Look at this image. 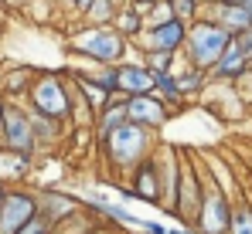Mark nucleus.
Returning <instances> with one entry per match:
<instances>
[{
	"mask_svg": "<svg viewBox=\"0 0 252 234\" xmlns=\"http://www.w3.org/2000/svg\"><path fill=\"white\" fill-rule=\"evenodd\" d=\"M228 234H252V207H232V221H228Z\"/></svg>",
	"mask_w": 252,
	"mask_h": 234,
	"instance_id": "obj_24",
	"label": "nucleus"
},
{
	"mask_svg": "<svg viewBox=\"0 0 252 234\" xmlns=\"http://www.w3.org/2000/svg\"><path fill=\"white\" fill-rule=\"evenodd\" d=\"M31 78H34V68H28V65H14V68H7L3 78H0V95L21 102V99L28 95V88H31Z\"/></svg>",
	"mask_w": 252,
	"mask_h": 234,
	"instance_id": "obj_16",
	"label": "nucleus"
},
{
	"mask_svg": "<svg viewBox=\"0 0 252 234\" xmlns=\"http://www.w3.org/2000/svg\"><path fill=\"white\" fill-rule=\"evenodd\" d=\"M0 3H3L7 10H21V7H28L31 0H0Z\"/></svg>",
	"mask_w": 252,
	"mask_h": 234,
	"instance_id": "obj_28",
	"label": "nucleus"
},
{
	"mask_svg": "<svg viewBox=\"0 0 252 234\" xmlns=\"http://www.w3.org/2000/svg\"><path fill=\"white\" fill-rule=\"evenodd\" d=\"M126 183H129V190H133V197H136L140 204H154V207H160V183H157L154 156L140 159V163L126 173Z\"/></svg>",
	"mask_w": 252,
	"mask_h": 234,
	"instance_id": "obj_12",
	"label": "nucleus"
},
{
	"mask_svg": "<svg viewBox=\"0 0 252 234\" xmlns=\"http://www.w3.org/2000/svg\"><path fill=\"white\" fill-rule=\"evenodd\" d=\"M89 3H92V0H75V10H72V17H82L85 10H89Z\"/></svg>",
	"mask_w": 252,
	"mask_h": 234,
	"instance_id": "obj_29",
	"label": "nucleus"
},
{
	"mask_svg": "<svg viewBox=\"0 0 252 234\" xmlns=\"http://www.w3.org/2000/svg\"><path fill=\"white\" fill-rule=\"evenodd\" d=\"M3 187H7V183H3V180H0V194H3Z\"/></svg>",
	"mask_w": 252,
	"mask_h": 234,
	"instance_id": "obj_33",
	"label": "nucleus"
},
{
	"mask_svg": "<svg viewBox=\"0 0 252 234\" xmlns=\"http://www.w3.org/2000/svg\"><path fill=\"white\" fill-rule=\"evenodd\" d=\"M120 3H123V0H92L89 10L79 17V24H109Z\"/></svg>",
	"mask_w": 252,
	"mask_h": 234,
	"instance_id": "obj_21",
	"label": "nucleus"
},
{
	"mask_svg": "<svg viewBox=\"0 0 252 234\" xmlns=\"http://www.w3.org/2000/svg\"><path fill=\"white\" fill-rule=\"evenodd\" d=\"M85 234H109V231H106V228H99V224H95V228H92V231H85Z\"/></svg>",
	"mask_w": 252,
	"mask_h": 234,
	"instance_id": "obj_32",
	"label": "nucleus"
},
{
	"mask_svg": "<svg viewBox=\"0 0 252 234\" xmlns=\"http://www.w3.org/2000/svg\"><path fill=\"white\" fill-rule=\"evenodd\" d=\"M0 150L21 156H38L28 105L17 102V99H3V95H0Z\"/></svg>",
	"mask_w": 252,
	"mask_h": 234,
	"instance_id": "obj_5",
	"label": "nucleus"
},
{
	"mask_svg": "<svg viewBox=\"0 0 252 234\" xmlns=\"http://www.w3.org/2000/svg\"><path fill=\"white\" fill-rule=\"evenodd\" d=\"M17 234H51V221L44 217V214H34L28 224H21V231Z\"/></svg>",
	"mask_w": 252,
	"mask_h": 234,
	"instance_id": "obj_25",
	"label": "nucleus"
},
{
	"mask_svg": "<svg viewBox=\"0 0 252 234\" xmlns=\"http://www.w3.org/2000/svg\"><path fill=\"white\" fill-rule=\"evenodd\" d=\"M154 146H157V129H147L140 122H129V119L99 139V153H102L106 170L113 177H123V180L140 159L154 153Z\"/></svg>",
	"mask_w": 252,
	"mask_h": 234,
	"instance_id": "obj_1",
	"label": "nucleus"
},
{
	"mask_svg": "<svg viewBox=\"0 0 252 234\" xmlns=\"http://www.w3.org/2000/svg\"><path fill=\"white\" fill-rule=\"evenodd\" d=\"M167 234H194V228H188V224H181V228H167Z\"/></svg>",
	"mask_w": 252,
	"mask_h": 234,
	"instance_id": "obj_31",
	"label": "nucleus"
},
{
	"mask_svg": "<svg viewBox=\"0 0 252 234\" xmlns=\"http://www.w3.org/2000/svg\"><path fill=\"white\" fill-rule=\"evenodd\" d=\"M154 92L164 99V105H181L184 102V95L174 81V72H154Z\"/></svg>",
	"mask_w": 252,
	"mask_h": 234,
	"instance_id": "obj_20",
	"label": "nucleus"
},
{
	"mask_svg": "<svg viewBox=\"0 0 252 234\" xmlns=\"http://www.w3.org/2000/svg\"><path fill=\"white\" fill-rule=\"evenodd\" d=\"M184 38H188V24L177 21V17H170L164 24L143 27V31L136 34V44H140V51H177V54H181Z\"/></svg>",
	"mask_w": 252,
	"mask_h": 234,
	"instance_id": "obj_10",
	"label": "nucleus"
},
{
	"mask_svg": "<svg viewBox=\"0 0 252 234\" xmlns=\"http://www.w3.org/2000/svg\"><path fill=\"white\" fill-rule=\"evenodd\" d=\"M170 10H174V17H177V21L191 24V21H198V17H201V0H170Z\"/></svg>",
	"mask_w": 252,
	"mask_h": 234,
	"instance_id": "obj_23",
	"label": "nucleus"
},
{
	"mask_svg": "<svg viewBox=\"0 0 252 234\" xmlns=\"http://www.w3.org/2000/svg\"><path fill=\"white\" fill-rule=\"evenodd\" d=\"M123 105H126V119L129 122H140L147 129H160L167 126L170 109L164 105V99L157 92H143V95H123Z\"/></svg>",
	"mask_w": 252,
	"mask_h": 234,
	"instance_id": "obj_11",
	"label": "nucleus"
},
{
	"mask_svg": "<svg viewBox=\"0 0 252 234\" xmlns=\"http://www.w3.org/2000/svg\"><path fill=\"white\" fill-rule=\"evenodd\" d=\"M228 38H232L228 31H221L218 24H211V21H205V17H198V21H191V24H188V38H184L181 54H184V61H188V65H194V68L208 72L211 65L221 58V51H225Z\"/></svg>",
	"mask_w": 252,
	"mask_h": 234,
	"instance_id": "obj_4",
	"label": "nucleus"
},
{
	"mask_svg": "<svg viewBox=\"0 0 252 234\" xmlns=\"http://www.w3.org/2000/svg\"><path fill=\"white\" fill-rule=\"evenodd\" d=\"M136 231H140V234H167V224H160V221H147V217H140V224H136Z\"/></svg>",
	"mask_w": 252,
	"mask_h": 234,
	"instance_id": "obj_26",
	"label": "nucleus"
},
{
	"mask_svg": "<svg viewBox=\"0 0 252 234\" xmlns=\"http://www.w3.org/2000/svg\"><path fill=\"white\" fill-rule=\"evenodd\" d=\"M154 166H157V183H160V207L174 217L177 207V177H181V153L174 146H154Z\"/></svg>",
	"mask_w": 252,
	"mask_h": 234,
	"instance_id": "obj_8",
	"label": "nucleus"
},
{
	"mask_svg": "<svg viewBox=\"0 0 252 234\" xmlns=\"http://www.w3.org/2000/svg\"><path fill=\"white\" fill-rule=\"evenodd\" d=\"M38 214V194L34 187L7 183L0 194V234H17L21 224H28Z\"/></svg>",
	"mask_w": 252,
	"mask_h": 234,
	"instance_id": "obj_6",
	"label": "nucleus"
},
{
	"mask_svg": "<svg viewBox=\"0 0 252 234\" xmlns=\"http://www.w3.org/2000/svg\"><path fill=\"white\" fill-rule=\"evenodd\" d=\"M55 3H58V10H68V14L75 10V0H55Z\"/></svg>",
	"mask_w": 252,
	"mask_h": 234,
	"instance_id": "obj_30",
	"label": "nucleus"
},
{
	"mask_svg": "<svg viewBox=\"0 0 252 234\" xmlns=\"http://www.w3.org/2000/svg\"><path fill=\"white\" fill-rule=\"evenodd\" d=\"M174 81H177V88H181V95L188 99V95H194V92H201V88H205V81H208V72H201V68H194V65H188V68H181V72H174Z\"/></svg>",
	"mask_w": 252,
	"mask_h": 234,
	"instance_id": "obj_19",
	"label": "nucleus"
},
{
	"mask_svg": "<svg viewBox=\"0 0 252 234\" xmlns=\"http://www.w3.org/2000/svg\"><path fill=\"white\" fill-rule=\"evenodd\" d=\"M109 24H113V27H116V31H120L126 41H136V34L143 31V21L136 17V10H133L126 0L116 7V14H113V21H109Z\"/></svg>",
	"mask_w": 252,
	"mask_h": 234,
	"instance_id": "obj_18",
	"label": "nucleus"
},
{
	"mask_svg": "<svg viewBox=\"0 0 252 234\" xmlns=\"http://www.w3.org/2000/svg\"><path fill=\"white\" fill-rule=\"evenodd\" d=\"M249 58L242 54V48H239V41L235 38H228V44H225V51H221V58L215 61L208 68V75L211 78H218V81H232V78H239V75H246L249 72Z\"/></svg>",
	"mask_w": 252,
	"mask_h": 234,
	"instance_id": "obj_15",
	"label": "nucleus"
},
{
	"mask_svg": "<svg viewBox=\"0 0 252 234\" xmlns=\"http://www.w3.org/2000/svg\"><path fill=\"white\" fill-rule=\"evenodd\" d=\"M34 194H38V214H44L51 224L72 217L75 210H82V207H85L79 197L65 194V190H55V187H34Z\"/></svg>",
	"mask_w": 252,
	"mask_h": 234,
	"instance_id": "obj_13",
	"label": "nucleus"
},
{
	"mask_svg": "<svg viewBox=\"0 0 252 234\" xmlns=\"http://www.w3.org/2000/svg\"><path fill=\"white\" fill-rule=\"evenodd\" d=\"M232 38L239 41V48H242V54L252 61V24L246 27V31H239V34H232Z\"/></svg>",
	"mask_w": 252,
	"mask_h": 234,
	"instance_id": "obj_27",
	"label": "nucleus"
},
{
	"mask_svg": "<svg viewBox=\"0 0 252 234\" xmlns=\"http://www.w3.org/2000/svg\"><path fill=\"white\" fill-rule=\"evenodd\" d=\"M31 112V109H28ZM62 119H51V116H41V112H31V132H34V143H38V153L55 146L62 139Z\"/></svg>",
	"mask_w": 252,
	"mask_h": 234,
	"instance_id": "obj_17",
	"label": "nucleus"
},
{
	"mask_svg": "<svg viewBox=\"0 0 252 234\" xmlns=\"http://www.w3.org/2000/svg\"><path fill=\"white\" fill-rule=\"evenodd\" d=\"M140 61H143L150 72H174L177 51H140Z\"/></svg>",
	"mask_w": 252,
	"mask_h": 234,
	"instance_id": "obj_22",
	"label": "nucleus"
},
{
	"mask_svg": "<svg viewBox=\"0 0 252 234\" xmlns=\"http://www.w3.org/2000/svg\"><path fill=\"white\" fill-rule=\"evenodd\" d=\"M68 51L92 65H120L129 54V41L113 24H79L68 38Z\"/></svg>",
	"mask_w": 252,
	"mask_h": 234,
	"instance_id": "obj_2",
	"label": "nucleus"
},
{
	"mask_svg": "<svg viewBox=\"0 0 252 234\" xmlns=\"http://www.w3.org/2000/svg\"><path fill=\"white\" fill-rule=\"evenodd\" d=\"M116 92L120 95H143L154 92V72L136 58V61H120L116 65Z\"/></svg>",
	"mask_w": 252,
	"mask_h": 234,
	"instance_id": "obj_14",
	"label": "nucleus"
},
{
	"mask_svg": "<svg viewBox=\"0 0 252 234\" xmlns=\"http://www.w3.org/2000/svg\"><path fill=\"white\" fill-rule=\"evenodd\" d=\"M201 14L228 34H239L252 24V7L242 0H201Z\"/></svg>",
	"mask_w": 252,
	"mask_h": 234,
	"instance_id": "obj_9",
	"label": "nucleus"
},
{
	"mask_svg": "<svg viewBox=\"0 0 252 234\" xmlns=\"http://www.w3.org/2000/svg\"><path fill=\"white\" fill-rule=\"evenodd\" d=\"M228 221H232V204L218 187L205 183V197L194 217V231L198 234H228Z\"/></svg>",
	"mask_w": 252,
	"mask_h": 234,
	"instance_id": "obj_7",
	"label": "nucleus"
},
{
	"mask_svg": "<svg viewBox=\"0 0 252 234\" xmlns=\"http://www.w3.org/2000/svg\"><path fill=\"white\" fill-rule=\"evenodd\" d=\"M72 99H75V88H72V78L68 75H58V72H34L31 88H28V95H24L21 102H24L31 112H41V116L68 122Z\"/></svg>",
	"mask_w": 252,
	"mask_h": 234,
	"instance_id": "obj_3",
	"label": "nucleus"
}]
</instances>
